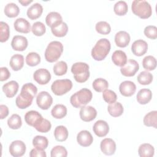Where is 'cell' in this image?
<instances>
[{
    "instance_id": "cell-1",
    "label": "cell",
    "mask_w": 157,
    "mask_h": 157,
    "mask_svg": "<svg viewBox=\"0 0 157 157\" xmlns=\"http://www.w3.org/2000/svg\"><path fill=\"white\" fill-rule=\"evenodd\" d=\"M37 92V88L34 84L32 83H25L23 85L20 94L16 98V105L21 109L29 107Z\"/></svg>"
},
{
    "instance_id": "cell-2",
    "label": "cell",
    "mask_w": 157,
    "mask_h": 157,
    "mask_svg": "<svg viewBox=\"0 0 157 157\" xmlns=\"http://www.w3.org/2000/svg\"><path fill=\"white\" fill-rule=\"evenodd\" d=\"M93 98L91 90L88 88H82L73 94L70 98L71 105L75 108H81L90 102Z\"/></svg>"
},
{
    "instance_id": "cell-3",
    "label": "cell",
    "mask_w": 157,
    "mask_h": 157,
    "mask_svg": "<svg viewBox=\"0 0 157 157\" xmlns=\"http://www.w3.org/2000/svg\"><path fill=\"white\" fill-rule=\"evenodd\" d=\"M110 42L105 39H99L91 50V56L96 61H102L105 58L110 50Z\"/></svg>"
},
{
    "instance_id": "cell-4",
    "label": "cell",
    "mask_w": 157,
    "mask_h": 157,
    "mask_svg": "<svg viewBox=\"0 0 157 157\" xmlns=\"http://www.w3.org/2000/svg\"><path fill=\"white\" fill-rule=\"evenodd\" d=\"M131 10L134 15L142 19L148 18L152 14V9L150 4L144 0L133 1Z\"/></svg>"
},
{
    "instance_id": "cell-5",
    "label": "cell",
    "mask_w": 157,
    "mask_h": 157,
    "mask_svg": "<svg viewBox=\"0 0 157 157\" xmlns=\"http://www.w3.org/2000/svg\"><path fill=\"white\" fill-rule=\"evenodd\" d=\"M63 52V45L59 41H52L48 44L45 51V58L49 63L56 61Z\"/></svg>"
},
{
    "instance_id": "cell-6",
    "label": "cell",
    "mask_w": 157,
    "mask_h": 157,
    "mask_svg": "<svg viewBox=\"0 0 157 157\" xmlns=\"http://www.w3.org/2000/svg\"><path fill=\"white\" fill-rule=\"evenodd\" d=\"M71 72L74 75V79L78 83H83L87 81L90 77L89 66L83 62H77L71 67Z\"/></svg>"
},
{
    "instance_id": "cell-7",
    "label": "cell",
    "mask_w": 157,
    "mask_h": 157,
    "mask_svg": "<svg viewBox=\"0 0 157 157\" xmlns=\"http://www.w3.org/2000/svg\"><path fill=\"white\" fill-rule=\"evenodd\" d=\"M72 88V83L69 79L56 80L51 85L52 92L56 96H62L67 93Z\"/></svg>"
},
{
    "instance_id": "cell-8",
    "label": "cell",
    "mask_w": 157,
    "mask_h": 157,
    "mask_svg": "<svg viewBox=\"0 0 157 157\" xmlns=\"http://www.w3.org/2000/svg\"><path fill=\"white\" fill-rule=\"evenodd\" d=\"M36 103L41 109L47 110L53 103V98L48 92L41 91L36 97Z\"/></svg>"
},
{
    "instance_id": "cell-9",
    "label": "cell",
    "mask_w": 157,
    "mask_h": 157,
    "mask_svg": "<svg viewBox=\"0 0 157 157\" xmlns=\"http://www.w3.org/2000/svg\"><path fill=\"white\" fill-rule=\"evenodd\" d=\"M139 66L138 63L134 59H129L123 67H121L120 72L121 74L126 77H132L139 71Z\"/></svg>"
},
{
    "instance_id": "cell-10",
    "label": "cell",
    "mask_w": 157,
    "mask_h": 157,
    "mask_svg": "<svg viewBox=\"0 0 157 157\" xmlns=\"http://www.w3.org/2000/svg\"><path fill=\"white\" fill-rule=\"evenodd\" d=\"M25 144L19 140L13 141L9 146V152L14 157H20L23 156L26 151Z\"/></svg>"
},
{
    "instance_id": "cell-11",
    "label": "cell",
    "mask_w": 157,
    "mask_h": 157,
    "mask_svg": "<svg viewBox=\"0 0 157 157\" xmlns=\"http://www.w3.org/2000/svg\"><path fill=\"white\" fill-rule=\"evenodd\" d=\"M79 114L82 120L85 122H89L95 119L97 115V111L92 106L85 105L81 107Z\"/></svg>"
},
{
    "instance_id": "cell-12",
    "label": "cell",
    "mask_w": 157,
    "mask_h": 157,
    "mask_svg": "<svg viewBox=\"0 0 157 157\" xmlns=\"http://www.w3.org/2000/svg\"><path fill=\"white\" fill-rule=\"evenodd\" d=\"M34 80L40 85H45L48 83L51 79L50 72L44 68L36 70L33 74Z\"/></svg>"
},
{
    "instance_id": "cell-13",
    "label": "cell",
    "mask_w": 157,
    "mask_h": 157,
    "mask_svg": "<svg viewBox=\"0 0 157 157\" xmlns=\"http://www.w3.org/2000/svg\"><path fill=\"white\" fill-rule=\"evenodd\" d=\"M100 148L102 152L105 155H112L116 150V144L113 139L105 138L101 141Z\"/></svg>"
},
{
    "instance_id": "cell-14",
    "label": "cell",
    "mask_w": 157,
    "mask_h": 157,
    "mask_svg": "<svg viewBox=\"0 0 157 157\" xmlns=\"http://www.w3.org/2000/svg\"><path fill=\"white\" fill-rule=\"evenodd\" d=\"M148 50L147 43L142 39L135 40L131 45L132 53L137 56H141L146 53Z\"/></svg>"
},
{
    "instance_id": "cell-15",
    "label": "cell",
    "mask_w": 157,
    "mask_h": 157,
    "mask_svg": "<svg viewBox=\"0 0 157 157\" xmlns=\"http://www.w3.org/2000/svg\"><path fill=\"white\" fill-rule=\"evenodd\" d=\"M119 90L123 96L130 97L135 93L136 86L134 82L126 80L120 83L119 86Z\"/></svg>"
},
{
    "instance_id": "cell-16",
    "label": "cell",
    "mask_w": 157,
    "mask_h": 157,
    "mask_svg": "<svg viewBox=\"0 0 157 157\" xmlns=\"http://www.w3.org/2000/svg\"><path fill=\"white\" fill-rule=\"evenodd\" d=\"M93 131L97 136L99 137H104L109 131V126L105 121L99 120L94 124Z\"/></svg>"
},
{
    "instance_id": "cell-17",
    "label": "cell",
    "mask_w": 157,
    "mask_h": 157,
    "mask_svg": "<svg viewBox=\"0 0 157 157\" xmlns=\"http://www.w3.org/2000/svg\"><path fill=\"white\" fill-rule=\"evenodd\" d=\"M11 46L14 50L24 51L28 47V40L23 36H15L11 42Z\"/></svg>"
},
{
    "instance_id": "cell-18",
    "label": "cell",
    "mask_w": 157,
    "mask_h": 157,
    "mask_svg": "<svg viewBox=\"0 0 157 157\" xmlns=\"http://www.w3.org/2000/svg\"><path fill=\"white\" fill-rule=\"evenodd\" d=\"M77 141L82 147H88L93 143V137L88 131L82 130L77 134Z\"/></svg>"
},
{
    "instance_id": "cell-19",
    "label": "cell",
    "mask_w": 157,
    "mask_h": 157,
    "mask_svg": "<svg viewBox=\"0 0 157 157\" xmlns=\"http://www.w3.org/2000/svg\"><path fill=\"white\" fill-rule=\"evenodd\" d=\"M131 40L129 33L124 31H120L116 33L115 36V42L117 46L124 48L128 45Z\"/></svg>"
},
{
    "instance_id": "cell-20",
    "label": "cell",
    "mask_w": 157,
    "mask_h": 157,
    "mask_svg": "<svg viewBox=\"0 0 157 157\" xmlns=\"http://www.w3.org/2000/svg\"><path fill=\"white\" fill-rule=\"evenodd\" d=\"M19 88L18 83L15 80H11L2 86V91L6 97L13 98L18 92Z\"/></svg>"
},
{
    "instance_id": "cell-21",
    "label": "cell",
    "mask_w": 157,
    "mask_h": 157,
    "mask_svg": "<svg viewBox=\"0 0 157 157\" xmlns=\"http://www.w3.org/2000/svg\"><path fill=\"white\" fill-rule=\"evenodd\" d=\"M45 22L48 26L51 28H53L63 22V18L58 12H51L47 15Z\"/></svg>"
},
{
    "instance_id": "cell-22",
    "label": "cell",
    "mask_w": 157,
    "mask_h": 157,
    "mask_svg": "<svg viewBox=\"0 0 157 157\" xmlns=\"http://www.w3.org/2000/svg\"><path fill=\"white\" fill-rule=\"evenodd\" d=\"M15 29L19 33L27 34L30 32L31 25L28 21L23 18H17L13 23Z\"/></svg>"
},
{
    "instance_id": "cell-23",
    "label": "cell",
    "mask_w": 157,
    "mask_h": 157,
    "mask_svg": "<svg viewBox=\"0 0 157 157\" xmlns=\"http://www.w3.org/2000/svg\"><path fill=\"white\" fill-rule=\"evenodd\" d=\"M42 115L37 111L30 110L26 113L25 120L26 123L33 127H34L42 118Z\"/></svg>"
},
{
    "instance_id": "cell-24",
    "label": "cell",
    "mask_w": 157,
    "mask_h": 157,
    "mask_svg": "<svg viewBox=\"0 0 157 157\" xmlns=\"http://www.w3.org/2000/svg\"><path fill=\"white\" fill-rule=\"evenodd\" d=\"M43 12V7L39 3H34L27 10L28 17L33 20L39 18Z\"/></svg>"
},
{
    "instance_id": "cell-25",
    "label": "cell",
    "mask_w": 157,
    "mask_h": 157,
    "mask_svg": "<svg viewBox=\"0 0 157 157\" xmlns=\"http://www.w3.org/2000/svg\"><path fill=\"white\" fill-rule=\"evenodd\" d=\"M112 60L113 64L117 66L123 67L127 62V56L126 53L120 50L115 51L112 55Z\"/></svg>"
},
{
    "instance_id": "cell-26",
    "label": "cell",
    "mask_w": 157,
    "mask_h": 157,
    "mask_svg": "<svg viewBox=\"0 0 157 157\" xmlns=\"http://www.w3.org/2000/svg\"><path fill=\"white\" fill-rule=\"evenodd\" d=\"M152 98V93L150 90L143 88L139 91L137 94L136 99L140 104L145 105L148 103Z\"/></svg>"
},
{
    "instance_id": "cell-27",
    "label": "cell",
    "mask_w": 157,
    "mask_h": 157,
    "mask_svg": "<svg viewBox=\"0 0 157 157\" xmlns=\"http://www.w3.org/2000/svg\"><path fill=\"white\" fill-rule=\"evenodd\" d=\"M9 64L13 71H18L20 70L24 65L23 56L20 54H15L13 55L10 59Z\"/></svg>"
},
{
    "instance_id": "cell-28",
    "label": "cell",
    "mask_w": 157,
    "mask_h": 157,
    "mask_svg": "<svg viewBox=\"0 0 157 157\" xmlns=\"http://www.w3.org/2000/svg\"><path fill=\"white\" fill-rule=\"evenodd\" d=\"M107 110L111 116L113 117H118L123 114L124 109L120 102H115L108 105Z\"/></svg>"
},
{
    "instance_id": "cell-29",
    "label": "cell",
    "mask_w": 157,
    "mask_h": 157,
    "mask_svg": "<svg viewBox=\"0 0 157 157\" xmlns=\"http://www.w3.org/2000/svg\"><path fill=\"white\" fill-rule=\"evenodd\" d=\"M154 147L150 144H141L138 149V154L140 157H151L154 155Z\"/></svg>"
},
{
    "instance_id": "cell-30",
    "label": "cell",
    "mask_w": 157,
    "mask_h": 157,
    "mask_svg": "<svg viewBox=\"0 0 157 157\" xmlns=\"http://www.w3.org/2000/svg\"><path fill=\"white\" fill-rule=\"evenodd\" d=\"M69 132L67 129L63 126H58L55 128L54 131V136L55 139L58 142L65 141L68 137Z\"/></svg>"
},
{
    "instance_id": "cell-31",
    "label": "cell",
    "mask_w": 157,
    "mask_h": 157,
    "mask_svg": "<svg viewBox=\"0 0 157 157\" xmlns=\"http://www.w3.org/2000/svg\"><path fill=\"white\" fill-rule=\"evenodd\" d=\"M144 124L148 127L156 128L157 124V111L153 110L147 113L143 120Z\"/></svg>"
},
{
    "instance_id": "cell-32",
    "label": "cell",
    "mask_w": 157,
    "mask_h": 157,
    "mask_svg": "<svg viewBox=\"0 0 157 157\" xmlns=\"http://www.w3.org/2000/svg\"><path fill=\"white\" fill-rule=\"evenodd\" d=\"M51 114L56 119H61L66 115L67 108L63 104H56L52 109Z\"/></svg>"
},
{
    "instance_id": "cell-33",
    "label": "cell",
    "mask_w": 157,
    "mask_h": 157,
    "mask_svg": "<svg viewBox=\"0 0 157 157\" xmlns=\"http://www.w3.org/2000/svg\"><path fill=\"white\" fill-rule=\"evenodd\" d=\"M20 9L18 6L13 2L7 4L4 7V13L9 18H14L18 15Z\"/></svg>"
},
{
    "instance_id": "cell-34",
    "label": "cell",
    "mask_w": 157,
    "mask_h": 157,
    "mask_svg": "<svg viewBox=\"0 0 157 157\" xmlns=\"http://www.w3.org/2000/svg\"><path fill=\"white\" fill-rule=\"evenodd\" d=\"M33 145L36 148L45 150L48 147V140L44 136H36L33 139Z\"/></svg>"
},
{
    "instance_id": "cell-35",
    "label": "cell",
    "mask_w": 157,
    "mask_h": 157,
    "mask_svg": "<svg viewBox=\"0 0 157 157\" xmlns=\"http://www.w3.org/2000/svg\"><path fill=\"white\" fill-rule=\"evenodd\" d=\"M93 89L97 92H103L109 87L108 82L102 78H98L95 79L92 84Z\"/></svg>"
},
{
    "instance_id": "cell-36",
    "label": "cell",
    "mask_w": 157,
    "mask_h": 157,
    "mask_svg": "<svg viewBox=\"0 0 157 157\" xmlns=\"http://www.w3.org/2000/svg\"><path fill=\"white\" fill-rule=\"evenodd\" d=\"M52 34L58 37H62L66 35L68 31V26L67 24L64 22H62L61 24L58 25L56 27L51 28Z\"/></svg>"
},
{
    "instance_id": "cell-37",
    "label": "cell",
    "mask_w": 157,
    "mask_h": 157,
    "mask_svg": "<svg viewBox=\"0 0 157 157\" xmlns=\"http://www.w3.org/2000/svg\"><path fill=\"white\" fill-rule=\"evenodd\" d=\"M153 75L148 71H142L137 76V80L140 85H147L150 84L153 81Z\"/></svg>"
},
{
    "instance_id": "cell-38",
    "label": "cell",
    "mask_w": 157,
    "mask_h": 157,
    "mask_svg": "<svg viewBox=\"0 0 157 157\" xmlns=\"http://www.w3.org/2000/svg\"><path fill=\"white\" fill-rule=\"evenodd\" d=\"M7 124L12 129H18L22 125L21 118L18 114H13L7 120Z\"/></svg>"
},
{
    "instance_id": "cell-39",
    "label": "cell",
    "mask_w": 157,
    "mask_h": 157,
    "mask_svg": "<svg viewBox=\"0 0 157 157\" xmlns=\"http://www.w3.org/2000/svg\"><path fill=\"white\" fill-rule=\"evenodd\" d=\"M142 66L147 71H153L156 67V59L151 55L147 56L142 60Z\"/></svg>"
},
{
    "instance_id": "cell-40",
    "label": "cell",
    "mask_w": 157,
    "mask_h": 157,
    "mask_svg": "<svg viewBox=\"0 0 157 157\" xmlns=\"http://www.w3.org/2000/svg\"><path fill=\"white\" fill-rule=\"evenodd\" d=\"M113 10L115 14L119 16L124 15L128 10V7L125 1H119L117 2L113 7Z\"/></svg>"
},
{
    "instance_id": "cell-41",
    "label": "cell",
    "mask_w": 157,
    "mask_h": 157,
    "mask_svg": "<svg viewBox=\"0 0 157 157\" xmlns=\"http://www.w3.org/2000/svg\"><path fill=\"white\" fill-rule=\"evenodd\" d=\"M10 36L9 26L6 22H0V42H6Z\"/></svg>"
},
{
    "instance_id": "cell-42",
    "label": "cell",
    "mask_w": 157,
    "mask_h": 157,
    "mask_svg": "<svg viewBox=\"0 0 157 157\" xmlns=\"http://www.w3.org/2000/svg\"><path fill=\"white\" fill-rule=\"evenodd\" d=\"M26 63L29 66H36L40 63V56L36 52H30L26 56Z\"/></svg>"
},
{
    "instance_id": "cell-43",
    "label": "cell",
    "mask_w": 157,
    "mask_h": 157,
    "mask_svg": "<svg viewBox=\"0 0 157 157\" xmlns=\"http://www.w3.org/2000/svg\"><path fill=\"white\" fill-rule=\"evenodd\" d=\"M67 65L65 61H60L55 64L53 66V72L56 75L61 76L66 74Z\"/></svg>"
},
{
    "instance_id": "cell-44",
    "label": "cell",
    "mask_w": 157,
    "mask_h": 157,
    "mask_svg": "<svg viewBox=\"0 0 157 157\" xmlns=\"http://www.w3.org/2000/svg\"><path fill=\"white\" fill-rule=\"evenodd\" d=\"M34 128L40 132L45 133L50 130L52 124L50 121L42 118V120Z\"/></svg>"
},
{
    "instance_id": "cell-45",
    "label": "cell",
    "mask_w": 157,
    "mask_h": 157,
    "mask_svg": "<svg viewBox=\"0 0 157 157\" xmlns=\"http://www.w3.org/2000/svg\"><path fill=\"white\" fill-rule=\"evenodd\" d=\"M95 29L98 33L103 35L109 34L111 31V27L110 25L104 21L98 22L96 25Z\"/></svg>"
},
{
    "instance_id": "cell-46",
    "label": "cell",
    "mask_w": 157,
    "mask_h": 157,
    "mask_svg": "<svg viewBox=\"0 0 157 157\" xmlns=\"http://www.w3.org/2000/svg\"><path fill=\"white\" fill-rule=\"evenodd\" d=\"M31 31L36 36H42L46 32V28L44 24L40 21H36L33 23Z\"/></svg>"
},
{
    "instance_id": "cell-47",
    "label": "cell",
    "mask_w": 157,
    "mask_h": 157,
    "mask_svg": "<svg viewBox=\"0 0 157 157\" xmlns=\"http://www.w3.org/2000/svg\"><path fill=\"white\" fill-rule=\"evenodd\" d=\"M67 155V151L65 147L61 145H56L54 147L50 152L52 157H66Z\"/></svg>"
},
{
    "instance_id": "cell-48",
    "label": "cell",
    "mask_w": 157,
    "mask_h": 157,
    "mask_svg": "<svg viewBox=\"0 0 157 157\" xmlns=\"http://www.w3.org/2000/svg\"><path fill=\"white\" fill-rule=\"evenodd\" d=\"M102 98L106 102L109 104H112L116 101L117 99V96L113 91L106 89L103 91Z\"/></svg>"
},
{
    "instance_id": "cell-49",
    "label": "cell",
    "mask_w": 157,
    "mask_h": 157,
    "mask_svg": "<svg viewBox=\"0 0 157 157\" xmlns=\"http://www.w3.org/2000/svg\"><path fill=\"white\" fill-rule=\"evenodd\" d=\"M145 36L150 39H156L157 38V28L155 26L149 25L144 29Z\"/></svg>"
},
{
    "instance_id": "cell-50",
    "label": "cell",
    "mask_w": 157,
    "mask_h": 157,
    "mask_svg": "<svg viewBox=\"0 0 157 157\" xmlns=\"http://www.w3.org/2000/svg\"><path fill=\"white\" fill-rule=\"evenodd\" d=\"M30 157H46L47 155L44 150L38 149L36 148H34L32 149L29 153Z\"/></svg>"
},
{
    "instance_id": "cell-51",
    "label": "cell",
    "mask_w": 157,
    "mask_h": 157,
    "mask_svg": "<svg viewBox=\"0 0 157 157\" xmlns=\"http://www.w3.org/2000/svg\"><path fill=\"white\" fill-rule=\"evenodd\" d=\"M0 70H1L0 80L1 82L7 80L10 77V73L9 69L6 67H2L0 68Z\"/></svg>"
},
{
    "instance_id": "cell-52",
    "label": "cell",
    "mask_w": 157,
    "mask_h": 157,
    "mask_svg": "<svg viewBox=\"0 0 157 157\" xmlns=\"http://www.w3.org/2000/svg\"><path fill=\"white\" fill-rule=\"evenodd\" d=\"M0 110H1L0 118L1 120L5 118L9 115V109L7 106H6V105L1 104L0 105Z\"/></svg>"
},
{
    "instance_id": "cell-53",
    "label": "cell",
    "mask_w": 157,
    "mask_h": 157,
    "mask_svg": "<svg viewBox=\"0 0 157 157\" xmlns=\"http://www.w3.org/2000/svg\"><path fill=\"white\" fill-rule=\"evenodd\" d=\"M18 2H19L22 6H27L29 4L31 3V2H33V1H32V0H31V1H19Z\"/></svg>"
}]
</instances>
